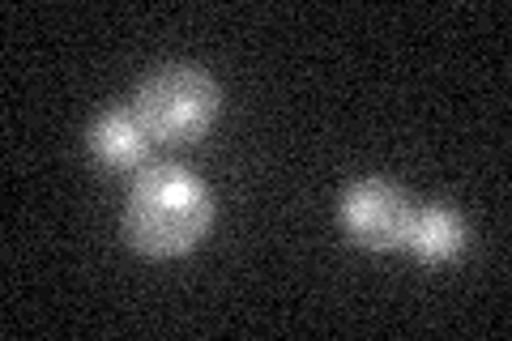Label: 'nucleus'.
<instances>
[{"label": "nucleus", "mask_w": 512, "mask_h": 341, "mask_svg": "<svg viewBox=\"0 0 512 341\" xmlns=\"http://www.w3.org/2000/svg\"><path fill=\"white\" fill-rule=\"evenodd\" d=\"M214 226V197L180 162H150L133 171L120 209V235L150 261L188 256Z\"/></svg>", "instance_id": "nucleus-1"}, {"label": "nucleus", "mask_w": 512, "mask_h": 341, "mask_svg": "<svg viewBox=\"0 0 512 341\" xmlns=\"http://www.w3.org/2000/svg\"><path fill=\"white\" fill-rule=\"evenodd\" d=\"M154 145H192L201 141L222 116V86L201 64L175 60L158 64L137 81L133 103Z\"/></svg>", "instance_id": "nucleus-2"}, {"label": "nucleus", "mask_w": 512, "mask_h": 341, "mask_svg": "<svg viewBox=\"0 0 512 341\" xmlns=\"http://www.w3.org/2000/svg\"><path fill=\"white\" fill-rule=\"evenodd\" d=\"M86 145H90L94 162L107 171H141V167H150L154 137L146 133V124L137 120L133 107H107L103 116L90 124Z\"/></svg>", "instance_id": "nucleus-4"}, {"label": "nucleus", "mask_w": 512, "mask_h": 341, "mask_svg": "<svg viewBox=\"0 0 512 341\" xmlns=\"http://www.w3.org/2000/svg\"><path fill=\"white\" fill-rule=\"evenodd\" d=\"M414 214H419V205L410 201V192L397 188L393 180H380V175H363L338 201V222L346 239L367 252L406 248Z\"/></svg>", "instance_id": "nucleus-3"}, {"label": "nucleus", "mask_w": 512, "mask_h": 341, "mask_svg": "<svg viewBox=\"0 0 512 341\" xmlns=\"http://www.w3.org/2000/svg\"><path fill=\"white\" fill-rule=\"evenodd\" d=\"M470 243V226L457 209L448 205H423L414 214V226H410V239H406V252L414 256L419 265L436 269V265H453Z\"/></svg>", "instance_id": "nucleus-5"}]
</instances>
